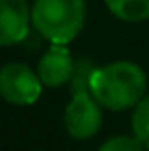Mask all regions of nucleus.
I'll return each instance as SVG.
<instances>
[{"label":"nucleus","mask_w":149,"mask_h":151,"mask_svg":"<svg viewBox=\"0 0 149 151\" xmlns=\"http://www.w3.org/2000/svg\"><path fill=\"white\" fill-rule=\"evenodd\" d=\"M37 74L41 78L43 86L59 88V86L72 82V78L76 74V61L72 59L66 45H53L39 59Z\"/></svg>","instance_id":"423d86ee"},{"label":"nucleus","mask_w":149,"mask_h":151,"mask_svg":"<svg viewBox=\"0 0 149 151\" xmlns=\"http://www.w3.org/2000/svg\"><path fill=\"white\" fill-rule=\"evenodd\" d=\"M31 23L33 8H29L27 0H0V43L4 47L27 39Z\"/></svg>","instance_id":"39448f33"},{"label":"nucleus","mask_w":149,"mask_h":151,"mask_svg":"<svg viewBox=\"0 0 149 151\" xmlns=\"http://www.w3.org/2000/svg\"><path fill=\"white\" fill-rule=\"evenodd\" d=\"M43 82L37 72H33L27 63L10 61L0 72V94L8 104L29 106L35 104L41 96Z\"/></svg>","instance_id":"20e7f679"},{"label":"nucleus","mask_w":149,"mask_h":151,"mask_svg":"<svg viewBox=\"0 0 149 151\" xmlns=\"http://www.w3.org/2000/svg\"><path fill=\"white\" fill-rule=\"evenodd\" d=\"M100 102L94 98L90 88L72 90V100L66 106L63 125L70 137L78 141H86L94 137L102 127V110Z\"/></svg>","instance_id":"7ed1b4c3"},{"label":"nucleus","mask_w":149,"mask_h":151,"mask_svg":"<svg viewBox=\"0 0 149 151\" xmlns=\"http://www.w3.org/2000/svg\"><path fill=\"white\" fill-rule=\"evenodd\" d=\"M86 21L84 0H35L33 27L53 45H68Z\"/></svg>","instance_id":"f03ea898"},{"label":"nucleus","mask_w":149,"mask_h":151,"mask_svg":"<svg viewBox=\"0 0 149 151\" xmlns=\"http://www.w3.org/2000/svg\"><path fill=\"white\" fill-rule=\"evenodd\" d=\"M145 145L133 135H117V137H110L106 139L98 151H143Z\"/></svg>","instance_id":"1a4fd4ad"},{"label":"nucleus","mask_w":149,"mask_h":151,"mask_svg":"<svg viewBox=\"0 0 149 151\" xmlns=\"http://www.w3.org/2000/svg\"><path fill=\"white\" fill-rule=\"evenodd\" d=\"M90 90L102 108L121 112L135 108L147 90V76L133 61H112L96 68Z\"/></svg>","instance_id":"f257e3e1"},{"label":"nucleus","mask_w":149,"mask_h":151,"mask_svg":"<svg viewBox=\"0 0 149 151\" xmlns=\"http://www.w3.org/2000/svg\"><path fill=\"white\" fill-rule=\"evenodd\" d=\"M108 10L125 23H141L149 19V0H104Z\"/></svg>","instance_id":"0eeeda50"},{"label":"nucleus","mask_w":149,"mask_h":151,"mask_svg":"<svg viewBox=\"0 0 149 151\" xmlns=\"http://www.w3.org/2000/svg\"><path fill=\"white\" fill-rule=\"evenodd\" d=\"M131 127H133V135L149 149V94H145L135 106L131 116Z\"/></svg>","instance_id":"6e6552de"}]
</instances>
